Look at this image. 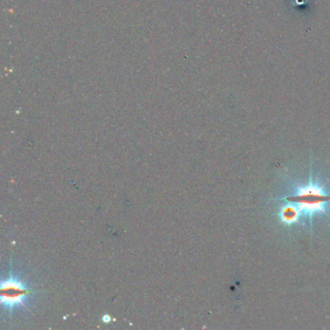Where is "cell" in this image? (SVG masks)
<instances>
[{
  "label": "cell",
  "mask_w": 330,
  "mask_h": 330,
  "mask_svg": "<svg viewBox=\"0 0 330 330\" xmlns=\"http://www.w3.org/2000/svg\"><path fill=\"white\" fill-rule=\"evenodd\" d=\"M287 202L295 203L302 216H308L310 221L317 214L327 215V205L330 195L319 183L313 181L312 175L306 185L296 188L295 194L285 198Z\"/></svg>",
  "instance_id": "obj_1"
},
{
  "label": "cell",
  "mask_w": 330,
  "mask_h": 330,
  "mask_svg": "<svg viewBox=\"0 0 330 330\" xmlns=\"http://www.w3.org/2000/svg\"><path fill=\"white\" fill-rule=\"evenodd\" d=\"M33 293L11 272L7 279L1 282V304L9 311L15 308L25 307L26 297Z\"/></svg>",
  "instance_id": "obj_2"
},
{
  "label": "cell",
  "mask_w": 330,
  "mask_h": 330,
  "mask_svg": "<svg viewBox=\"0 0 330 330\" xmlns=\"http://www.w3.org/2000/svg\"><path fill=\"white\" fill-rule=\"evenodd\" d=\"M301 216L302 215L299 211V208L295 203L292 202H288L287 205H283L278 213L280 222L286 226H292L296 224Z\"/></svg>",
  "instance_id": "obj_3"
},
{
  "label": "cell",
  "mask_w": 330,
  "mask_h": 330,
  "mask_svg": "<svg viewBox=\"0 0 330 330\" xmlns=\"http://www.w3.org/2000/svg\"><path fill=\"white\" fill-rule=\"evenodd\" d=\"M110 320H111V317H110L109 315H105V316L103 317V321H104V322L108 323V322H110Z\"/></svg>",
  "instance_id": "obj_4"
}]
</instances>
